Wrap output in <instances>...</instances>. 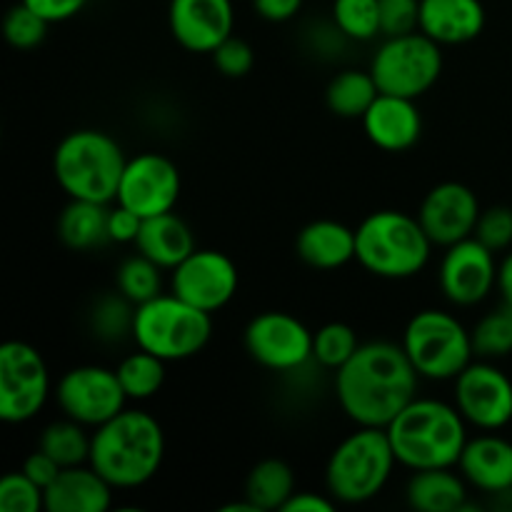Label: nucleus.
<instances>
[{
    "instance_id": "nucleus-5",
    "label": "nucleus",
    "mask_w": 512,
    "mask_h": 512,
    "mask_svg": "<svg viewBox=\"0 0 512 512\" xmlns=\"http://www.w3.org/2000/svg\"><path fill=\"white\" fill-rule=\"evenodd\" d=\"M433 248L418 215L400 210L370 213L355 228V260L368 273L385 280H405L423 273Z\"/></svg>"
},
{
    "instance_id": "nucleus-18",
    "label": "nucleus",
    "mask_w": 512,
    "mask_h": 512,
    "mask_svg": "<svg viewBox=\"0 0 512 512\" xmlns=\"http://www.w3.org/2000/svg\"><path fill=\"white\" fill-rule=\"evenodd\" d=\"M170 35L190 53H213L233 35V0H170Z\"/></svg>"
},
{
    "instance_id": "nucleus-41",
    "label": "nucleus",
    "mask_w": 512,
    "mask_h": 512,
    "mask_svg": "<svg viewBox=\"0 0 512 512\" xmlns=\"http://www.w3.org/2000/svg\"><path fill=\"white\" fill-rule=\"evenodd\" d=\"M143 228V218L135 215L133 210L123 208V205H115L108 215V235L110 243H135Z\"/></svg>"
},
{
    "instance_id": "nucleus-15",
    "label": "nucleus",
    "mask_w": 512,
    "mask_h": 512,
    "mask_svg": "<svg viewBox=\"0 0 512 512\" xmlns=\"http://www.w3.org/2000/svg\"><path fill=\"white\" fill-rule=\"evenodd\" d=\"M180 170L160 153H140L128 158L115 203L133 210L140 218L170 213L180 200Z\"/></svg>"
},
{
    "instance_id": "nucleus-12",
    "label": "nucleus",
    "mask_w": 512,
    "mask_h": 512,
    "mask_svg": "<svg viewBox=\"0 0 512 512\" xmlns=\"http://www.w3.org/2000/svg\"><path fill=\"white\" fill-rule=\"evenodd\" d=\"M250 358L273 373H295L313 360V333L300 318L280 310L255 315L243 333Z\"/></svg>"
},
{
    "instance_id": "nucleus-26",
    "label": "nucleus",
    "mask_w": 512,
    "mask_h": 512,
    "mask_svg": "<svg viewBox=\"0 0 512 512\" xmlns=\"http://www.w3.org/2000/svg\"><path fill=\"white\" fill-rule=\"evenodd\" d=\"M108 205L93 200H70L58 218V238L75 253L103 248L110 243Z\"/></svg>"
},
{
    "instance_id": "nucleus-17",
    "label": "nucleus",
    "mask_w": 512,
    "mask_h": 512,
    "mask_svg": "<svg viewBox=\"0 0 512 512\" xmlns=\"http://www.w3.org/2000/svg\"><path fill=\"white\" fill-rule=\"evenodd\" d=\"M478 195L463 183H440L423 198L418 220L433 245L450 248L465 238H473L480 218Z\"/></svg>"
},
{
    "instance_id": "nucleus-32",
    "label": "nucleus",
    "mask_w": 512,
    "mask_h": 512,
    "mask_svg": "<svg viewBox=\"0 0 512 512\" xmlns=\"http://www.w3.org/2000/svg\"><path fill=\"white\" fill-rule=\"evenodd\" d=\"M115 288L135 305H143L148 300L158 298L163 293V268L155 265L145 255H133L120 263L115 273Z\"/></svg>"
},
{
    "instance_id": "nucleus-22",
    "label": "nucleus",
    "mask_w": 512,
    "mask_h": 512,
    "mask_svg": "<svg viewBox=\"0 0 512 512\" xmlns=\"http://www.w3.org/2000/svg\"><path fill=\"white\" fill-rule=\"evenodd\" d=\"M485 28V5L480 0H420L418 30L438 45H463Z\"/></svg>"
},
{
    "instance_id": "nucleus-6",
    "label": "nucleus",
    "mask_w": 512,
    "mask_h": 512,
    "mask_svg": "<svg viewBox=\"0 0 512 512\" xmlns=\"http://www.w3.org/2000/svg\"><path fill=\"white\" fill-rule=\"evenodd\" d=\"M398 458L385 428L358 425L330 453L325 468V485L335 503L363 505L378 498L393 475Z\"/></svg>"
},
{
    "instance_id": "nucleus-3",
    "label": "nucleus",
    "mask_w": 512,
    "mask_h": 512,
    "mask_svg": "<svg viewBox=\"0 0 512 512\" xmlns=\"http://www.w3.org/2000/svg\"><path fill=\"white\" fill-rule=\"evenodd\" d=\"M388 438L398 465L408 470L458 468L468 445V420L455 403L438 398H415L388 425Z\"/></svg>"
},
{
    "instance_id": "nucleus-9",
    "label": "nucleus",
    "mask_w": 512,
    "mask_h": 512,
    "mask_svg": "<svg viewBox=\"0 0 512 512\" xmlns=\"http://www.w3.org/2000/svg\"><path fill=\"white\" fill-rule=\"evenodd\" d=\"M370 73L380 93L418 100L440 80L443 45L420 30L385 38L370 60Z\"/></svg>"
},
{
    "instance_id": "nucleus-19",
    "label": "nucleus",
    "mask_w": 512,
    "mask_h": 512,
    "mask_svg": "<svg viewBox=\"0 0 512 512\" xmlns=\"http://www.w3.org/2000/svg\"><path fill=\"white\" fill-rule=\"evenodd\" d=\"M363 130L375 148L385 153H405L423 135V115L415 100L380 93L363 115Z\"/></svg>"
},
{
    "instance_id": "nucleus-21",
    "label": "nucleus",
    "mask_w": 512,
    "mask_h": 512,
    "mask_svg": "<svg viewBox=\"0 0 512 512\" xmlns=\"http://www.w3.org/2000/svg\"><path fill=\"white\" fill-rule=\"evenodd\" d=\"M113 485L90 463L60 470L45 488L48 512H108L113 505Z\"/></svg>"
},
{
    "instance_id": "nucleus-36",
    "label": "nucleus",
    "mask_w": 512,
    "mask_h": 512,
    "mask_svg": "<svg viewBox=\"0 0 512 512\" xmlns=\"http://www.w3.org/2000/svg\"><path fill=\"white\" fill-rule=\"evenodd\" d=\"M48 20L40 18L30 5H25L23 0L15 3L13 8L5 13L3 20V35L13 48L18 50H33L48 35Z\"/></svg>"
},
{
    "instance_id": "nucleus-20",
    "label": "nucleus",
    "mask_w": 512,
    "mask_h": 512,
    "mask_svg": "<svg viewBox=\"0 0 512 512\" xmlns=\"http://www.w3.org/2000/svg\"><path fill=\"white\" fill-rule=\"evenodd\" d=\"M458 470L468 485L490 498L505 493L512 488V443L493 433L470 438L458 460Z\"/></svg>"
},
{
    "instance_id": "nucleus-2",
    "label": "nucleus",
    "mask_w": 512,
    "mask_h": 512,
    "mask_svg": "<svg viewBox=\"0 0 512 512\" xmlns=\"http://www.w3.org/2000/svg\"><path fill=\"white\" fill-rule=\"evenodd\" d=\"M163 460V425L145 410L125 408L93 430L88 463L115 490L143 488L160 473Z\"/></svg>"
},
{
    "instance_id": "nucleus-8",
    "label": "nucleus",
    "mask_w": 512,
    "mask_h": 512,
    "mask_svg": "<svg viewBox=\"0 0 512 512\" xmlns=\"http://www.w3.org/2000/svg\"><path fill=\"white\" fill-rule=\"evenodd\" d=\"M410 363L425 380H455L473 363V333L445 310H420L405 325L403 343Z\"/></svg>"
},
{
    "instance_id": "nucleus-10",
    "label": "nucleus",
    "mask_w": 512,
    "mask_h": 512,
    "mask_svg": "<svg viewBox=\"0 0 512 512\" xmlns=\"http://www.w3.org/2000/svg\"><path fill=\"white\" fill-rule=\"evenodd\" d=\"M50 373L38 348L10 340L0 348V418L10 425H23L38 418L48 403Z\"/></svg>"
},
{
    "instance_id": "nucleus-40",
    "label": "nucleus",
    "mask_w": 512,
    "mask_h": 512,
    "mask_svg": "<svg viewBox=\"0 0 512 512\" xmlns=\"http://www.w3.org/2000/svg\"><path fill=\"white\" fill-rule=\"evenodd\" d=\"M210 55H213V63L218 68V73H223L225 78H243L255 65L253 48L243 38H235V35H230Z\"/></svg>"
},
{
    "instance_id": "nucleus-11",
    "label": "nucleus",
    "mask_w": 512,
    "mask_h": 512,
    "mask_svg": "<svg viewBox=\"0 0 512 512\" xmlns=\"http://www.w3.org/2000/svg\"><path fill=\"white\" fill-rule=\"evenodd\" d=\"M55 403L65 418L95 430L118 413H123L128 395L115 370L103 365H78L58 380L53 390Z\"/></svg>"
},
{
    "instance_id": "nucleus-38",
    "label": "nucleus",
    "mask_w": 512,
    "mask_h": 512,
    "mask_svg": "<svg viewBox=\"0 0 512 512\" xmlns=\"http://www.w3.org/2000/svg\"><path fill=\"white\" fill-rule=\"evenodd\" d=\"M475 238L488 245L493 253H503L512 245V208L508 205H493L483 210L475 225Z\"/></svg>"
},
{
    "instance_id": "nucleus-42",
    "label": "nucleus",
    "mask_w": 512,
    "mask_h": 512,
    "mask_svg": "<svg viewBox=\"0 0 512 512\" xmlns=\"http://www.w3.org/2000/svg\"><path fill=\"white\" fill-rule=\"evenodd\" d=\"M23 3L30 5L48 23H63V20L75 18L88 5V0H23Z\"/></svg>"
},
{
    "instance_id": "nucleus-4",
    "label": "nucleus",
    "mask_w": 512,
    "mask_h": 512,
    "mask_svg": "<svg viewBox=\"0 0 512 512\" xmlns=\"http://www.w3.org/2000/svg\"><path fill=\"white\" fill-rule=\"evenodd\" d=\"M123 148L103 130H73L58 143L53 153V175L70 200L113 203L123 180Z\"/></svg>"
},
{
    "instance_id": "nucleus-1",
    "label": "nucleus",
    "mask_w": 512,
    "mask_h": 512,
    "mask_svg": "<svg viewBox=\"0 0 512 512\" xmlns=\"http://www.w3.org/2000/svg\"><path fill=\"white\" fill-rule=\"evenodd\" d=\"M420 380L403 345L373 340L335 370V398L355 425L388 428L418 398Z\"/></svg>"
},
{
    "instance_id": "nucleus-44",
    "label": "nucleus",
    "mask_w": 512,
    "mask_h": 512,
    "mask_svg": "<svg viewBox=\"0 0 512 512\" xmlns=\"http://www.w3.org/2000/svg\"><path fill=\"white\" fill-rule=\"evenodd\" d=\"M305 0H253L255 13L268 23H288L300 13Z\"/></svg>"
},
{
    "instance_id": "nucleus-39",
    "label": "nucleus",
    "mask_w": 512,
    "mask_h": 512,
    "mask_svg": "<svg viewBox=\"0 0 512 512\" xmlns=\"http://www.w3.org/2000/svg\"><path fill=\"white\" fill-rule=\"evenodd\" d=\"M420 25V0H380L383 38L415 33Z\"/></svg>"
},
{
    "instance_id": "nucleus-31",
    "label": "nucleus",
    "mask_w": 512,
    "mask_h": 512,
    "mask_svg": "<svg viewBox=\"0 0 512 512\" xmlns=\"http://www.w3.org/2000/svg\"><path fill=\"white\" fill-rule=\"evenodd\" d=\"M115 373L128 400H150L165 385V360L138 348V353H130L128 358L120 360Z\"/></svg>"
},
{
    "instance_id": "nucleus-30",
    "label": "nucleus",
    "mask_w": 512,
    "mask_h": 512,
    "mask_svg": "<svg viewBox=\"0 0 512 512\" xmlns=\"http://www.w3.org/2000/svg\"><path fill=\"white\" fill-rule=\"evenodd\" d=\"M90 440L93 435H88L85 425L63 415V420H55L40 433L38 448L48 453L60 468H73L90 460Z\"/></svg>"
},
{
    "instance_id": "nucleus-7",
    "label": "nucleus",
    "mask_w": 512,
    "mask_h": 512,
    "mask_svg": "<svg viewBox=\"0 0 512 512\" xmlns=\"http://www.w3.org/2000/svg\"><path fill=\"white\" fill-rule=\"evenodd\" d=\"M210 315L175 293H160L135 308L133 340L140 350L158 355L165 363L195 358L213 335Z\"/></svg>"
},
{
    "instance_id": "nucleus-43",
    "label": "nucleus",
    "mask_w": 512,
    "mask_h": 512,
    "mask_svg": "<svg viewBox=\"0 0 512 512\" xmlns=\"http://www.w3.org/2000/svg\"><path fill=\"white\" fill-rule=\"evenodd\" d=\"M60 465L55 463L53 458H50L48 453H43V450H35L33 455H28V458H25V463H23V473L28 475L30 480H33L35 485H40V488H48L50 483H53L55 478H58L60 475Z\"/></svg>"
},
{
    "instance_id": "nucleus-16",
    "label": "nucleus",
    "mask_w": 512,
    "mask_h": 512,
    "mask_svg": "<svg viewBox=\"0 0 512 512\" xmlns=\"http://www.w3.org/2000/svg\"><path fill=\"white\" fill-rule=\"evenodd\" d=\"M440 290L458 308L480 305L498 288V263L495 253L478 238H465L445 248L440 260Z\"/></svg>"
},
{
    "instance_id": "nucleus-23",
    "label": "nucleus",
    "mask_w": 512,
    "mask_h": 512,
    "mask_svg": "<svg viewBox=\"0 0 512 512\" xmlns=\"http://www.w3.org/2000/svg\"><path fill=\"white\" fill-rule=\"evenodd\" d=\"M295 253L315 270H338L355 260V230L338 220H313L295 238Z\"/></svg>"
},
{
    "instance_id": "nucleus-28",
    "label": "nucleus",
    "mask_w": 512,
    "mask_h": 512,
    "mask_svg": "<svg viewBox=\"0 0 512 512\" xmlns=\"http://www.w3.org/2000/svg\"><path fill=\"white\" fill-rule=\"evenodd\" d=\"M295 493V475L285 460L265 458L255 465L245 480V498L260 512L283 510Z\"/></svg>"
},
{
    "instance_id": "nucleus-13",
    "label": "nucleus",
    "mask_w": 512,
    "mask_h": 512,
    "mask_svg": "<svg viewBox=\"0 0 512 512\" xmlns=\"http://www.w3.org/2000/svg\"><path fill=\"white\" fill-rule=\"evenodd\" d=\"M453 383V403L468 425L495 433L512 420V380L493 360H473Z\"/></svg>"
},
{
    "instance_id": "nucleus-37",
    "label": "nucleus",
    "mask_w": 512,
    "mask_h": 512,
    "mask_svg": "<svg viewBox=\"0 0 512 512\" xmlns=\"http://www.w3.org/2000/svg\"><path fill=\"white\" fill-rule=\"evenodd\" d=\"M0 510L3 512H38L45 510V490L28 475L8 473L0 480Z\"/></svg>"
},
{
    "instance_id": "nucleus-46",
    "label": "nucleus",
    "mask_w": 512,
    "mask_h": 512,
    "mask_svg": "<svg viewBox=\"0 0 512 512\" xmlns=\"http://www.w3.org/2000/svg\"><path fill=\"white\" fill-rule=\"evenodd\" d=\"M498 290L500 298H503V305L512 308V253L505 255L498 265Z\"/></svg>"
},
{
    "instance_id": "nucleus-14",
    "label": "nucleus",
    "mask_w": 512,
    "mask_h": 512,
    "mask_svg": "<svg viewBox=\"0 0 512 512\" xmlns=\"http://www.w3.org/2000/svg\"><path fill=\"white\" fill-rule=\"evenodd\" d=\"M238 285V268L220 250L195 248L178 268L170 270V293L205 313L223 310L235 298Z\"/></svg>"
},
{
    "instance_id": "nucleus-34",
    "label": "nucleus",
    "mask_w": 512,
    "mask_h": 512,
    "mask_svg": "<svg viewBox=\"0 0 512 512\" xmlns=\"http://www.w3.org/2000/svg\"><path fill=\"white\" fill-rule=\"evenodd\" d=\"M473 350L483 360H498L512 353V308L500 305L478 320L473 330Z\"/></svg>"
},
{
    "instance_id": "nucleus-27",
    "label": "nucleus",
    "mask_w": 512,
    "mask_h": 512,
    "mask_svg": "<svg viewBox=\"0 0 512 512\" xmlns=\"http://www.w3.org/2000/svg\"><path fill=\"white\" fill-rule=\"evenodd\" d=\"M378 95L380 88L370 70L348 68L340 70L330 80L328 90H325V103H328L330 113H335L338 118L363 120V115L378 100Z\"/></svg>"
},
{
    "instance_id": "nucleus-25",
    "label": "nucleus",
    "mask_w": 512,
    "mask_h": 512,
    "mask_svg": "<svg viewBox=\"0 0 512 512\" xmlns=\"http://www.w3.org/2000/svg\"><path fill=\"white\" fill-rule=\"evenodd\" d=\"M405 498L410 508L420 512H460L468 503V480L453 468L415 470Z\"/></svg>"
},
{
    "instance_id": "nucleus-33",
    "label": "nucleus",
    "mask_w": 512,
    "mask_h": 512,
    "mask_svg": "<svg viewBox=\"0 0 512 512\" xmlns=\"http://www.w3.org/2000/svg\"><path fill=\"white\" fill-rule=\"evenodd\" d=\"M330 18L353 43H370L380 30V0H333Z\"/></svg>"
},
{
    "instance_id": "nucleus-29",
    "label": "nucleus",
    "mask_w": 512,
    "mask_h": 512,
    "mask_svg": "<svg viewBox=\"0 0 512 512\" xmlns=\"http://www.w3.org/2000/svg\"><path fill=\"white\" fill-rule=\"evenodd\" d=\"M135 308H138V305L130 303L120 290L100 295L88 315L90 333H93L100 343L108 345L123 343V340L133 338Z\"/></svg>"
},
{
    "instance_id": "nucleus-45",
    "label": "nucleus",
    "mask_w": 512,
    "mask_h": 512,
    "mask_svg": "<svg viewBox=\"0 0 512 512\" xmlns=\"http://www.w3.org/2000/svg\"><path fill=\"white\" fill-rule=\"evenodd\" d=\"M335 500L325 498V495L318 493H293L288 503L283 505V512H333Z\"/></svg>"
},
{
    "instance_id": "nucleus-24",
    "label": "nucleus",
    "mask_w": 512,
    "mask_h": 512,
    "mask_svg": "<svg viewBox=\"0 0 512 512\" xmlns=\"http://www.w3.org/2000/svg\"><path fill=\"white\" fill-rule=\"evenodd\" d=\"M135 248L163 270H173L195 250V235L190 225L170 210L143 220Z\"/></svg>"
},
{
    "instance_id": "nucleus-35",
    "label": "nucleus",
    "mask_w": 512,
    "mask_h": 512,
    "mask_svg": "<svg viewBox=\"0 0 512 512\" xmlns=\"http://www.w3.org/2000/svg\"><path fill=\"white\" fill-rule=\"evenodd\" d=\"M358 333L345 323H328L313 333V363L325 370H340L360 348Z\"/></svg>"
}]
</instances>
